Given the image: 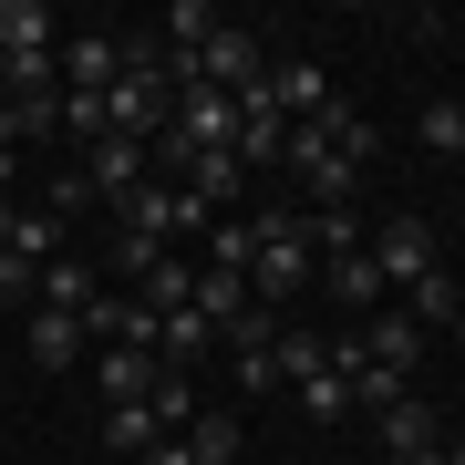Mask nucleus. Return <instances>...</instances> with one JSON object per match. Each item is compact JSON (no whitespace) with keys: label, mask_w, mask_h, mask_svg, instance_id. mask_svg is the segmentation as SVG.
<instances>
[{"label":"nucleus","mask_w":465,"mask_h":465,"mask_svg":"<svg viewBox=\"0 0 465 465\" xmlns=\"http://www.w3.org/2000/svg\"><path fill=\"white\" fill-rule=\"evenodd\" d=\"M114 63H124V52L104 42V32H84V42L63 52V94H104V84H114Z\"/></svg>","instance_id":"nucleus-15"},{"label":"nucleus","mask_w":465,"mask_h":465,"mask_svg":"<svg viewBox=\"0 0 465 465\" xmlns=\"http://www.w3.org/2000/svg\"><path fill=\"white\" fill-rule=\"evenodd\" d=\"M414 134H424L434 155H465V104H424V114H414Z\"/></svg>","instance_id":"nucleus-26"},{"label":"nucleus","mask_w":465,"mask_h":465,"mask_svg":"<svg viewBox=\"0 0 465 465\" xmlns=\"http://www.w3.org/2000/svg\"><path fill=\"white\" fill-rule=\"evenodd\" d=\"M414 321H403V311H372V331H362V362H382V372H403V362H414Z\"/></svg>","instance_id":"nucleus-17"},{"label":"nucleus","mask_w":465,"mask_h":465,"mask_svg":"<svg viewBox=\"0 0 465 465\" xmlns=\"http://www.w3.org/2000/svg\"><path fill=\"white\" fill-rule=\"evenodd\" d=\"M0 104H11V52H0Z\"/></svg>","instance_id":"nucleus-36"},{"label":"nucleus","mask_w":465,"mask_h":465,"mask_svg":"<svg viewBox=\"0 0 465 465\" xmlns=\"http://www.w3.org/2000/svg\"><path fill=\"white\" fill-rule=\"evenodd\" d=\"M84 197H134V186H145L155 166H145V145H124V134H104V145H84Z\"/></svg>","instance_id":"nucleus-6"},{"label":"nucleus","mask_w":465,"mask_h":465,"mask_svg":"<svg viewBox=\"0 0 465 465\" xmlns=\"http://www.w3.org/2000/svg\"><path fill=\"white\" fill-rule=\"evenodd\" d=\"M445 465H465V434H445Z\"/></svg>","instance_id":"nucleus-34"},{"label":"nucleus","mask_w":465,"mask_h":465,"mask_svg":"<svg viewBox=\"0 0 465 465\" xmlns=\"http://www.w3.org/2000/svg\"><path fill=\"white\" fill-rule=\"evenodd\" d=\"M238 445H249L238 414H197V424H186V455H197V465H238Z\"/></svg>","instance_id":"nucleus-20"},{"label":"nucleus","mask_w":465,"mask_h":465,"mask_svg":"<svg viewBox=\"0 0 465 465\" xmlns=\"http://www.w3.org/2000/svg\"><path fill=\"white\" fill-rule=\"evenodd\" d=\"M217 32H228V21H217L207 0H176V11H166V52H207Z\"/></svg>","instance_id":"nucleus-23"},{"label":"nucleus","mask_w":465,"mask_h":465,"mask_svg":"<svg viewBox=\"0 0 465 465\" xmlns=\"http://www.w3.org/2000/svg\"><path fill=\"white\" fill-rule=\"evenodd\" d=\"M362 249H372V269H382V290H414L424 280V269H445V259H434V228H424V217H382V228L362 238Z\"/></svg>","instance_id":"nucleus-5"},{"label":"nucleus","mask_w":465,"mask_h":465,"mask_svg":"<svg viewBox=\"0 0 465 465\" xmlns=\"http://www.w3.org/2000/svg\"><path fill=\"white\" fill-rule=\"evenodd\" d=\"M11 259H63V217H52V207H11Z\"/></svg>","instance_id":"nucleus-16"},{"label":"nucleus","mask_w":465,"mask_h":465,"mask_svg":"<svg viewBox=\"0 0 465 465\" xmlns=\"http://www.w3.org/2000/svg\"><path fill=\"white\" fill-rule=\"evenodd\" d=\"M155 434H166V424H155L145 403H104V445H114V455H134V465H145V445H155Z\"/></svg>","instance_id":"nucleus-19"},{"label":"nucleus","mask_w":465,"mask_h":465,"mask_svg":"<svg viewBox=\"0 0 465 465\" xmlns=\"http://www.w3.org/2000/svg\"><path fill=\"white\" fill-rule=\"evenodd\" d=\"M445 331H455V341H465V269H455V321H445Z\"/></svg>","instance_id":"nucleus-32"},{"label":"nucleus","mask_w":465,"mask_h":465,"mask_svg":"<svg viewBox=\"0 0 465 465\" xmlns=\"http://www.w3.org/2000/svg\"><path fill=\"white\" fill-rule=\"evenodd\" d=\"M424 445H445V414H434L424 393H403L393 414H382V465H393V455H424Z\"/></svg>","instance_id":"nucleus-10"},{"label":"nucleus","mask_w":465,"mask_h":465,"mask_svg":"<svg viewBox=\"0 0 465 465\" xmlns=\"http://www.w3.org/2000/svg\"><path fill=\"white\" fill-rule=\"evenodd\" d=\"M166 52H145V42H124V63H114V84H104V134H124V145H155L166 134Z\"/></svg>","instance_id":"nucleus-2"},{"label":"nucleus","mask_w":465,"mask_h":465,"mask_svg":"<svg viewBox=\"0 0 465 465\" xmlns=\"http://www.w3.org/2000/svg\"><path fill=\"white\" fill-rule=\"evenodd\" d=\"M393 465H445V445H424V455H393Z\"/></svg>","instance_id":"nucleus-33"},{"label":"nucleus","mask_w":465,"mask_h":465,"mask_svg":"<svg viewBox=\"0 0 465 465\" xmlns=\"http://www.w3.org/2000/svg\"><path fill=\"white\" fill-rule=\"evenodd\" d=\"M321 280H331V300H351V311H382V269H372V249L331 259V269H321Z\"/></svg>","instance_id":"nucleus-18"},{"label":"nucleus","mask_w":465,"mask_h":465,"mask_svg":"<svg viewBox=\"0 0 465 465\" xmlns=\"http://www.w3.org/2000/svg\"><path fill=\"white\" fill-rule=\"evenodd\" d=\"M455 166H465V155H455Z\"/></svg>","instance_id":"nucleus-37"},{"label":"nucleus","mask_w":465,"mask_h":465,"mask_svg":"<svg viewBox=\"0 0 465 465\" xmlns=\"http://www.w3.org/2000/svg\"><path fill=\"white\" fill-rule=\"evenodd\" d=\"M114 228H124V238H155V249H176L186 228H217V207H197L176 176H145L134 197H114Z\"/></svg>","instance_id":"nucleus-3"},{"label":"nucleus","mask_w":465,"mask_h":465,"mask_svg":"<svg viewBox=\"0 0 465 465\" xmlns=\"http://www.w3.org/2000/svg\"><path fill=\"white\" fill-rule=\"evenodd\" d=\"M269 362H280V382H300V372H321V362H331V341H311V331H280V351H269Z\"/></svg>","instance_id":"nucleus-28"},{"label":"nucleus","mask_w":465,"mask_h":465,"mask_svg":"<svg viewBox=\"0 0 465 465\" xmlns=\"http://www.w3.org/2000/svg\"><path fill=\"white\" fill-rule=\"evenodd\" d=\"M186 311H197V321H207V331H217V341H228V321H238V311H249V280H238V269H207V259H197V300H186Z\"/></svg>","instance_id":"nucleus-11"},{"label":"nucleus","mask_w":465,"mask_h":465,"mask_svg":"<svg viewBox=\"0 0 465 465\" xmlns=\"http://www.w3.org/2000/svg\"><path fill=\"white\" fill-rule=\"evenodd\" d=\"M166 134L186 155H217V145H238V104L217 94V84H176V104H166Z\"/></svg>","instance_id":"nucleus-4"},{"label":"nucleus","mask_w":465,"mask_h":465,"mask_svg":"<svg viewBox=\"0 0 465 465\" xmlns=\"http://www.w3.org/2000/svg\"><path fill=\"white\" fill-rule=\"evenodd\" d=\"M311 280H321V259H311V217H300V207H259V217H249V290H259V311L300 300Z\"/></svg>","instance_id":"nucleus-1"},{"label":"nucleus","mask_w":465,"mask_h":465,"mask_svg":"<svg viewBox=\"0 0 465 465\" xmlns=\"http://www.w3.org/2000/svg\"><path fill=\"white\" fill-rule=\"evenodd\" d=\"M94 269L84 259H42V280H32V311H73V321H94Z\"/></svg>","instance_id":"nucleus-8"},{"label":"nucleus","mask_w":465,"mask_h":465,"mask_svg":"<svg viewBox=\"0 0 465 465\" xmlns=\"http://www.w3.org/2000/svg\"><path fill=\"white\" fill-rule=\"evenodd\" d=\"M0 249H11V197H0Z\"/></svg>","instance_id":"nucleus-35"},{"label":"nucleus","mask_w":465,"mask_h":465,"mask_svg":"<svg viewBox=\"0 0 465 465\" xmlns=\"http://www.w3.org/2000/svg\"><path fill=\"white\" fill-rule=\"evenodd\" d=\"M207 269H238L249 280V217H217L207 228Z\"/></svg>","instance_id":"nucleus-27"},{"label":"nucleus","mask_w":465,"mask_h":465,"mask_svg":"<svg viewBox=\"0 0 465 465\" xmlns=\"http://www.w3.org/2000/svg\"><path fill=\"white\" fill-rule=\"evenodd\" d=\"M145 414L166 424V434H186V424H197V393H186V372H155V393H145Z\"/></svg>","instance_id":"nucleus-24"},{"label":"nucleus","mask_w":465,"mask_h":465,"mask_svg":"<svg viewBox=\"0 0 465 465\" xmlns=\"http://www.w3.org/2000/svg\"><path fill=\"white\" fill-rule=\"evenodd\" d=\"M134 300H145L155 321H166V311H186V300H197V259H176V249H166L145 280H134Z\"/></svg>","instance_id":"nucleus-13"},{"label":"nucleus","mask_w":465,"mask_h":465,"mask_svg":"<svg viewBox=\"0 0 465 465\" xmlns=\"http://www.w3.org/2000/svg\"><path fill=\"white\" fill-rule=\"evenodd\" d=\"M21 341H32V362H42V372L84 362V321H73V311H32V321H21Z\"/></svg>","instance_id":"nucleus-12"},{"label":"nucleus","mask_w":465,"mask_h":465,"mask_svg":"<svg viewBox=\"0 0 465 465\" xmlns=\"http://www.w3.org/2000/svg\"><path fill=\"white\" fill-rule=\"evenodd\" d=\"M32 280H42L32 259H11V249H0V300H32Z\"/></svg>","instance_id":"nucleus-30"},{"label":"nucleus","mask_w":465,"mask_h":465,"mask_svg":"<svg viewBox=\"0 0 465 465\" xmlns=\"http://www.w3.org/2000/svg\"><path fill=\"white\" fill-rule=\"evenodd\" d=\"M290 393H300V414H321V424H341V414H351V382H341L331 362H321V372H300Z\"/></svg>","instance_id":"nucleus-21"},{"label":"nucleus","mask_w":465,"mask_h":465,"mask_svg":"<svg viewBox=\"0 0 465 465\" xmlns=\"http://www.w3.org/2000/svg\"><path fill=\"white\" fill-rule=\"evenodd\" d=\"M145 465H197V455H186V434H155V445H145Z\"/></svg>","instance_id":"nucleus-31"},{"label":"nucleus","mask_w":465,"mask_h":465,"mask_svg":"<svg viewBox=\"0 0 465 465\" xmlns=\"http://www.w3.org/2000/svg\"><path fill=\"white\" fill-rule=\"evenodd\" d=\"M269 94H280V114H290V124L331 114V73H321V63H269Z\"/></svg>","instance_id":"nucleus-9"},{"label":"nucleus","mask_w":465,"mask_h":465,"mask_svg":"<svg viewBox=\"0 0 465 465\" xmlns=\"http://www.w3.org/2000/svg\"><path fill=\"white\" fill-rule=\"evenodd\" d=\"M403 321H414V331L424 321H455V269H424V280L403 290Z\"/></svg>","instance_id":"nucleus-22"},{"label":"nucleus","mask_w":465,"mask_h":465,"mask_svg":"<svg viewBox=\"0 0 465 465\" xmlns=\"http://www.w3.org/2000/svg\"><path fill=\"white\" fill-rule=\"evenodd\" d=\"M155 341H166V372H176V362H197V351H207L217 331H207L197 311H166V321H155Z\"/></svg>","instance_id":"nucleus-25"},{"label":"nucleus","mask_w":465,"mask_h":465,"mask_svg":"<svg viewBox=\"0 0 465 465\" xmlns=\"http://www.w3.org/2000/svg\"><path fill=\"white\" fill-rule=\"evenodd\" d=\"M52 0H0V52H52Z\"/></svg>","instance_id":"nucleus-14"},{"label":"nucleus","mask_w":465,"mask_h":465,"mask_svg":"<svg viewBox=\"0 0 465 465\" xmlns=\"http://www.w3.org/2000/svg\"><path fill=\"white\" fill-rule=\"evenodd\" d=\"M155 259H166V249H155V238H124V228H114V269H124V280H145Z\"/></svg>","instance_id":"nucleus-29"},{"label":"nucleus","mask_w":465,"mask_h":465,"mask_svg":"<svg viewBox=\"0 0 465 465\" xmlns=\"http://www.w3.org/2000/svg\"><path fill=\"white\" fill-rule=\"evenodd\" d=\"M155 372H166V362H155L145 341H104V351H94V382H104V403H145V393H155Z\"/></svg>","instance_id":"nucleus-7"}]
</instances>
